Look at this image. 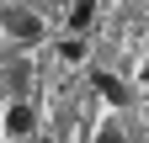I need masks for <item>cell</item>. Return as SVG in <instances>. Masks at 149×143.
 <instances>
[{
	"label": "cell",
	"instance_id": "cell-1",
	"mask_svg": "<svg viewBox=\"0 0 149 143\" xmlns=\"http://www.w3.org/2000/svg\"><path fill=\"white\" fill-rule=\"evenodd\" d=\"M0 27H6L16 43H37V37H43V16H32L27 6H6V11H0Z\"/></svg>",
	"mask_w": 149,
	"mask_h": 143
},
{
	"label": "cell",
	"instance_id": "cell-2",
	"mask_svg": "<svg viewBox=\"0 0 149 143\" xmlns=\"http://www.w3.org/2000/svg\"><path fill=\"white\" fill-rule=\"evenodd\" d=\"M6 138H16V143H27V138H37V106L32 101H11L6 106Z\"/></svg>",
	"mask_w": 149,
	"mask_h": 143
},
{
	"label": "cell",
	"instance_id": "cell-3",
	"mask_svg": "<svg viewBox=\"0 0 149 143\" xmlns=\"http://www.w3.org/2000/svg\"><path fill=\"white\" fill-rule=\"evenodd\" d=\"M91 85H96V96H101L107 106H128V101H133V96H128V85H123L117 74H101V69H96V74H91Z\"/></svg>",
	"mask_w": 149,
	"mask_h": 143
},
{
	"label": "cell",
	"instance_id": "cell-4",
	"mask_svg": "<svg viewBox=\"0 0 149 143\" xmlns=\"http://www.w3.org/2000/svg\"><path fill=\"white\" fill-rule=\"evenodd\" d=\"M27 80H32L27 58H6V90H11V101H27Z\"/></svg>",
	"mask_w": 149,
	"mask_h": 143
},
{
	"label": "cell",
	"instance_id": "cell-5",
	"mask_svg": "<svg viewBox=\"0 0 149 143\" xmlns=\"http://www.w3.org/2000/svg\"><path fill=\"white\" fill-rule=\"evenodd\" d=\"M91 21H96V0H74V6H69V32L80 37Z\"/></svg>",
	"mask_w": 149,
	"mask_h": 143
},
{
	"label": "cell",
	"instance_id": "cell-6",
	"mask_svg": "<svg viewBox=\"0 0 149 143\" xmlns=\"http://www.w3.org/2000/svg\"><path fill=\"white\" fill-rule=\"evenodd\" d=\"M59 58H64V64H80V58H85V43H80V37H64V43H59Z\"/></svg>",
	"mask_w": 149,
	"mask_h": 143
},
{
	"label": "cell",
	"instance_id": "cell-7",
	"mask_svg": "<svg viewBox=\"0 0 149 143\" xmlns=\"http://www.w3.org/2000/svg\"><path fill=\"white\" fill-rule=\"evenodd\" d=\"M96 143H128V133L112 122V127H101V133H96Z\"/></svg>",
	"mask_w": 149,
	"mask_h": 143
},
{
	"label": "cell",
	"instance_id": "cell-8",
	"mask_svg": "<svg viewBox=\"0 0 149 143\" xmlns=\"http://www.w3.org/2000/svg\"><path fill=\"white\" fill-rule=\"evenodd\" d=\"M27 143H48V138H27Z\"/></svg>",
	"mask_w": 149,
	"mask_h": 143
},
{
	"label": "cell",
	"instance_id": "cell-9",
	"mask_svg": "<svg viewBox=\"0 0 149 143\" xmlns=\"http://www.w3.org/2000/svg\"><path fill=\"white\" fill-rule=\"evenodd\" d=\"M144 80H149V58H144Z\"/></svg>",
	"mask_w": 149,
	"mask_h": 143
},
{
	"label": "cell",
	"instance_id": "cell-10",
	"mask_svg": "<svg viewBox=\"0 0 149 143\" xmlns=\"http://www.w3.org/2000/svg\"><path fill=\"white\" fill-rule=\"evenodd\" d=\"M144 111H149V101H144Z\"/></svg>",
	"mask_w": 149,
	"mask_h": 143
}]
</instances>
